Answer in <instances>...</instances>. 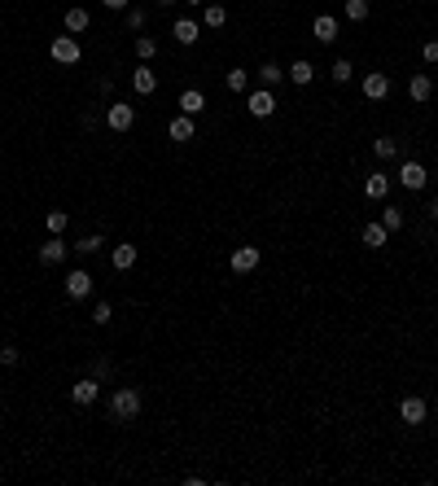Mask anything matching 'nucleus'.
Returning a JSON list of instances; mask_svg holds the SVG:
<instances>
[{
  "mask_svg": "<svg viewBox=\"0 0 438 486\" xmlns=\"http://www.w3.org/2000/svg\"><path fill=\"white\" fill-rule=\"evenodd\" d=\"M342 13H346L351 22H364V18H368V0H346Z\"/></svg>",
  "mask_w": 438,
  "mask_h": 486,
  "instance_id": "c756f323",
  "label": "nucleus"
},
{
  "mask_svg": "<svg viewBox=\"0 0 438 486\" xmlns=\"http://www.w3.org/2000/svg\"><path fill=\"white\" fill-rule=\"evenodd\" d=\"M259 259H263L259 245H237V250H233V272H237V276H246V272L259 267Z\"/></svg>",
  "mask_w": 438,
  "mask_h": 486,
  "instance_id": "f8f14e48",
  "label": "nucleus"
},
{
  "mask_svg": "<svg viewBox=\"0 0 438 486\" xmlns=\"http://www.w3.org/2000/svg\"><path fill=\"white\" fill-rule=\"evenodd\" d=\"M132 88H136L141 96H153V92H158V74L149 70V62H141V66L132 70Z\"/></svg>",
  "mask_w": 438,
  "mask_h": 486,
  "instance_id": "4468645a",
  "label": "nucleus"
},
{
  "mask_svg": "<svg viewBox=\"0 0 438 486\" xmlns=\"http://www.w3.org/2000/svg\"><path fill=\"white\" fill-rule=\"evenodd\" d=\"M312 35H316L320 44H333V40H338V18H333V13H320V18L312 22Z\"/></svg>",
  "mask_w": 438,
  "mask_h": 486,
  "instance_id": "f3484780",
  "label": "nucleus"
},
{
  "mask_svg": "<svg viewBox=\"0 0 438 486\" xmlns=\"http://www.w3.org/2000/svg\"><path fill=\"white\" fill-rule=\"evenodd\" d=\"M329 74H333V84H351V79H355V66H351L346 57H338V62L329 66Z\"/></svg>",
  "mask_w": 438,
  "mask_h": 486,
  "instance_id": "a878e982",
  "label": "nucleus"
},
{
  "mask_svg": "<svg viewBox=\"0 0 438 486\" xmlns=\"http://www.w3.org/2000/svg\"><path fill=\"white\" fill-rule=\"evenodd\" d=\"M62 22H66V35H84V31L92 27V13H88V9H66Z\"/></svg>",
  "mask_w": 438,
  "mask_h": 486,
  "instance_id": "6ab92c4d",
  "label": "nucleus"
},
{
  "mask_svg": "<svg viewBox=\"0 0 438 486\" xmlns=\"http://www.w3.org/2000/svg\"><path fill=\"white\" fill-rule=\"evenodd\" d=\"M254 74H259V88H276V84H285V79H290L285 66H276V62H263Z\"/></svg>",
  "mask_w": 438,
  "mask_h": 486,
  "instance_id": "aec40b11",
  "label": "nucleus"
},
{
  "mask_svg": "<svg viewBox=\"0 0 438 486\" xmlns=\"http://www.w3.org/2000/svg\"><path fill=\"white\" fill-rule=\"evenodd\" d=\"M123 18H127V27H132V31H141V27H145V9H127Z\"/></svg>",
  "mask_w": 438,
  "mask_h": 486,
  "instance_id": "f704fd0d",
  "label": "nucleus"
},
{
  "mask_svg": "<svg viewBox=\"0 0 438 486\" xmlns=\"http://www.w3.org/2000/svg\"><path fill=\"white\" fill-rule=\"evenodd\" d=\"M385 193H390V175H385V171H368L364 175V197L368 201H381Z\"/></svg>",
  "mask_w": 438,
  "mask_h": 486,
  "instance_id": "2eb2a0df",
  "label": "nucleus"
},
{
  "mask_svg": "<svg viewBox=\"0 0 438 486\" xmlns=\"http://www.w3.org/2000/svg\"><path fill=\"white\" fill-rule=\"evenodd\" d=\"M359 241H364L368 250H381L385 241H390V233H385V223L377 219V223H364V228H359Z\"/></svg>",
  "mask_w": 438,
  "mask_h": 486,
  "instance_id": "a211bd4d",
  "label": "nucleus"
},
{
  "mask_svg": "<svg viewBox=\"0 0 438 486\" xmlns=\"http://www.w3.org/2000/svg\"><path fill=\"white\" fill-rule=\"evenodd\" d=\"M224 84H228V88H233V92H246V88H250V70H241V66H233V70H228V74H224Z\"/></svg>",
  "mask_w": 438,
  "mask_h": 486,
  "instance_id": "bb28decb",
  "label": "nucleus"
},
{
  "mask_svg": "<svg viewBox=\"0 0 438 486\" xmlns=\"http://www.w3.org/2000/svg\"><path fill=\"white\" fill-rule=\"evenodd\" d=\"M66 254H70V245H66L62 237H48V241L40 245V263H44V267H58V263H66Z\"/></svg>",
  "mask_w": 438,
  "mask_h": 486,
  "instance_id": "9b49d317",
  "label": "nucleus"
},
{
  "mask_svg": "<svg viewBox=\"0 0 438 486\" xmlns=\"http://www.w3.org/2000/svg\"><path fill=\"white\" fill-rule=\"evenodd\" d=\"M246 110H250L254 118H272V114H276V92H272V88H254V92L246 96Z\"/></svg>",
  "mask_w": 438,
  "mask_h": 486,
  "instance_id": "20e7f679",
  "label": "nucleus"
},
{
  "mask_svg": "<svg viewBox=\"0 0 438 486\" xmlns=\"http://www.w3.org/2000/svg\"><path fill=\"white\" fill-rule=\"evenodd\" d=\"M101 399V381L97 377H84V381H75V386H70V403L75 407H92Z\"/></svg>",
  "mask_w": 438,
  "mask_h": 486,
  "instance_id": "423d86ee",
  "label": "nucleus"
},
{
  "mask_svg": "<svg viewBox=\"0 0 438 486\" xmlns=\"http://www.w3.org/2000/svg\"><path fill=\"white\" fill-rule=\"evenodd\" d=\"M136 57L153 62V57H158V40H153V35H136Z\"/></svg>",
  "mask_w": 438,
  "mask_h": 486,
  "instance_id": "cd10ccee",
  "label": "nucleus"
},
{
  "mask_svg": "<svg viewBox=\"0 0 438 486\" xmlns=\"http://www.w3.org/2000/svg\"><path fill=\"white\" fill-rule=\"evenodd\" d=\"M285 74H290V84H298V88H307V84H312V79H316V66H312V62H307V57H298V62H290V70H285Z\"/></svg>",
  "mask_w": 438,
  "mask_h": 486,
  "instance_id": "412c9836",
  "label": "nucleus"
},
{
  "mask_svg": "<svg viewBox=\"0 0 438 486\" xmlns=\"http://www.w3.org/2000/svg\"><path fill=\"white\" fill-rule=\"evenodd\" d=\"M381 223H385V233H399V228H403V211L399 206H385L381 211Z\"/></svg>",
  "mask_w": 438,
  "mask_h": 486,
  "instance_id": "7c9ffc66",
  "label": "nucleus"
},
{
  "mask_svg": "<svg viewBox=\"0 0 438 486\" xmlns=\"http://www.w3.org/2000/svg\"><path fill=\"white\" fill-rule=\"evenodd\" d=\"M407 96L417 101V106H425V101L434 96V79H429L425 70H417V74H412V79H407Z\"/></svg>",
  "mask_w": 438,
  "mask_h": 486,
  "instance_id": "ddd939ff",
  "label": "nucleus"
},
{
  "mask_svg": "<svg viewBox=\"0 0 438 486\" xmlns=\"http://www.w3.org/2000/svg\"><path fill=\"white\" fill-rule=\"evenodd\" d=\"M359 88H364V96H368V101H385V96H390V74H381V70H368V74H364V84H359Z\"/></svg>",
  "mask_w": 438,
  "mask_h": 486,
  "instance_id": "1a4fd4ad",
  "label": "nucleus"
},
{
  "mask_svg": "<svg viewBox=\"0 0 438 486\" xmlns=\"http://www.w3.org/2000/svg\"><path fill=\"white\" fill-rule=\"evenodd\" d=\"M153 5H163V9H171V5H175V0H153Z\"/></svg>",
  "mask_w": 438,
  "mask_h": 486,
  "instance_id": "ea45409f",
  "label": "nucleus"
},
{
  "mask_svg": "<svg viewBox=\"0 0 438 486\" xmlns=\"http://www.w3.org/2000/svg\"><path fill=\"white\" fill-rule=\"evenodd\" d=\"M106 127H110V132H132V127H136V110L127 106V101H114V106H106Z\"/></svg>",
  "mask_w": 438,
  "mask_h": 486,
  "instance_id": "7ed1b4c3",
  "label": "nucleus"
},
{
  "mask_svg": "<svg viewBox=\"0 0 438 486\" xmlns=\"http://www.w3.org/2000/svg\"><path fill=\"white\" fill-rule=\"evenodd\" d=\"M18 364V346H5L0 350V368H13Z\"/></svg>",
  "mask_w": 438,
  "mask_h": 486,
  "instance_id": "e433bc0d",
  "label": "nucleus"
},
{
  "mask_svg": "<svg viewBox=\"0 0 438 486\" xmlns=\"http://www.w3.org/2000/svg\"><path fill=\"white\" fill-rule=\"evenodd\" d=\"M206 110V96L197 92V88H185V92H180V114H189V118H197Z\"/></svg>",
  "mask_w": 438,
  "mask_h": 486,
  "instance_id": "4be33fe9",
  "label": "nucleus"
},
{
  "mask_svg": "<svg viewBox=\"0 0 438 486\" xmlns=\"http://www.w3.org/2000/svg\"><path fill=\"white\" fill-rule=\"evenodd\" d=\"M228 22V9L224 5H202V27H211V31H219Z\"/></svg>",
  "mask_w": 438,
  "mask_h": 486,
  "instance_id": "b1692460",
  "label": "nucleus"
},
{
  "mask_svg": "<svg viewBox=\"0 0 438 486\" xmlns=\"http://www.w3.org/2000/svg\"><path fill=\"white\" fill-rule=\"evenodd\" d=\"M141 407H145V394H141L136 386H119V390L110 394V421L127 425V421L141 416Z\"/></svg>",
  "mask_w": 438,
  "mask_h": 486,
  "instance_id": "f257e3e1",
  "label": "nucleus"
},
{
  "mask_svg": "<svg viewBox=\"0 0 438 486\" xmlns=\"http://www.w3.org/2000/svg\"><path fill=\"white\" fill-rule=\"evenodd\" d=\"M429 215H434V223H438V201H429Z\"/></svg>",
  "mask_w": 438,
  "mask_h": 486,
  "instance_id": "58836bf2",
  "label": "nucleus"
},
{
  "mask_svg": "<svg viewBox=\"0 0 438 486\" xmlns=\"http://www.w3.org/2000/svg\"><path fill=\"white\" fill-rule=\"evenodd\" d=\"M399 184H403V189H412V193H421V189L429 184V171H425L417 158H407V162L399 167Z\"/></svg>",
  "mask_w": 438,
  "mask_h": 486,
  "instance_id": "39448f33",
  "label": "nucleus"
},
{
  "mask_svg": "<svg viewBox=\"0 0 438 486\" xmlns=\"http://www.w3.org/2000/svg\"><path fill=\"white\" fill-rule=\"evenodd\" d=\"M110 320H114V306H110V302H97V306H92V324H101V328H106Z\"/></svg>",
  "mask_w": 438,
  "mask_h": 486,
  "instance_id": "2f4dec72",
  "label": "nucleus"
},
{
  "mask_svg": "<svg viewBox=\"0 0 438 486\" xmlns=\"http://www.w3.org/2000/svg\"><path fill=\"white\" fill-rule=\"evenodd\" d=\"M80 53H84V48H80L75 35H58L53 44H48V57H53L58 66H80Z\"/></svg>",
  "mask_w": 438,
  "mask_h": 486,
  "instance_id": "f03ea898",
  "label": "nucleus"
},
{
  "mask_svg": "<svg viewBox=\"0 0 438 486\" xmlns=\"http://www.w3.org/2000/svg\"><path fill=\"white\" fill-rule=\"evenodd\" d=\"M101 245H106V237H101V233H92V237H84L80 245H70V250H80V254H97Z\"/></svg>",
  "mask_w": 438,
  "mask_h": 486,
  "instance_id": "473e14b6",
  "label": "nucleus"
},
{
  "mask_svg": "<svg viewBox=\"0 0 438 486\" xmlns=\"http://www.w3.org/2000/svg\"><path fill=\"white\" fill-rule=\"evenodd\" d=\"M101 5H106V9H119V13H127V9H132V0H101Z\"/></svg>",
  "mask_w": 438,
  "mask_h": 486,
  "instance_id": "4c0bfd02",
  "label": "nucleus"
},
{
  "mask_svg": "<svg viewBox=\"0 0 438 486\" xmlns=\"http://www.w3.org/2000/svg\"><path fill=\"white\" fill-rule=\"evenodd\" d=\"M110 263H114V272H132L136 267V245H114Z\"/></svg>",
  "mask_w": 438,
  "mask_h": 486,
  "instance_id": "5701e85b",
  "label": "nucleus"
},
{
  "mask_svg": "<svg viewBox=\"0 0 438 486\" xmlns=\"http://www.w3.org/2000/svg\"><path fill=\"white\" fill-rule=\"evenodd\" d=\"M167 136H171L175 145H185V140H193V136H197V127H193V118H189V114H175V118H171V127H167Z\"/></svg>",
  "mask_w": 438,
  "mask_h": 486,
  "instance_id": "dca6fc26",
  "label": "nucleus"
},
{
  "mask_svg": "<svg viewBox=\"0 0 438 486\" xmlns=\"http://www.w3.org/2000/svg\"><path fill=\"white\" fill-rule=\"evenodd\" d=\"M92 377H97V381L110 377V360H106V355H101V360H92Z\"/></svg>",
  "mask_w": 438,
  "mask_h": 486,
  "instance_id": "c9c22d12",
  "label": "nucleus"
},
{
  "mask_svg": "<svg viewBox=\"0 0 438 486\" xmlns=\"http://www.w3.org/2000/svg\"><path fill=\"white\" fill-rule=\"evenodd\" d=\"M373 153H377V158H395V153H399V140H395V136H377V140H373Z\"/></svg>",
  "mask_w": 438,
  "mask_h": 486,
  "instance_id": "c85d7f7f",
  "label": "nucleus"
},
{
  "mask_svg": "<svg viewBox=\"0 0 438 486\" xmlns=\"http://www.w3.org/2000/svg\"><path fill=\"white\" fill-rule=\"evenodd\" d=\"M171 35H175V44H197L202 40V22H193V18H175L171 22Z\"/></svg>",
  "mask_w": 438,
  "mask_h": 486,
  "instance_id": "9d476101",
  "label": "nucleus"
},
{
  "mask_svg": "<svg viewBox=\"0 0 438 486\" xmlns=\"http://www.w3.org/2000/svg\"><path fill=\"white\" fill-rule=\"evenodd\" d=\"M185 5H206V0H185Z\"/></svg>",
  "mask_w": 438,
  "mask_h": 486,
  "instance_id": "a19ab883",
  "label": "nucleus"
},
{
  "mask_svg": "<svg viewBox=\"0 0 438 486\" xmlns=\"http://www.w3.org/2000/svg\"><path fill=\"white\" fill-rule=\"evenodd\" d=\"M425 416H429V403H425V399L407 394V399L399 403V421H403V425H425Z\"/></svg>",
  "mask_w": 438,
  "mask_h": 486,
  "instance_id": "0eeeda50",
  "label": "nucleus"
},
{
  "mask_svg": "<svg viewBox=\"0 0 438 486\" xmlns=\"http://www.w3.org/2000/svg\"><path fill=\"white\" fill-rule=\"evenodd\" d=\"M66 223H70V215H66V211H48V215H44L48 237H62V233H66Z\"/></svg>",
  "mask_w": 438,
  "mask_h": 486,
  "instance_id": "393cba45",
  "label": "nucleus"
},
{
  "mask_svg": "<svg viewBox=\"0 0 438 486\" xmlns=\"http://www.w3.org/2000/svg\"><path fill=\"white\" fill-rule=\"evenodd\" d=\"M421 62L425 66H438V40H425L421 44Z\"/></svg>",
  "mask_w": 438,
  "mask_h": 486,
  "instance_id": "72a5a7b5",
  "label": "nucleus"
},
{
  "mask_svg": "<svg viewBox=\"0 0 438 486\" xmlns=\"http://www.w3.org/2000/svg\"><path fill=\"white\" fill-rule=\"evenodd\" d=\"M66 294L80 302V298H92V272H84V267H75V272H66Z\"/></svg>",
  "mask_w": 438,
  "mask_h": 486,
  "instance_id": "6e6552de",
  "label": "nucleus"
}]
</instances>
